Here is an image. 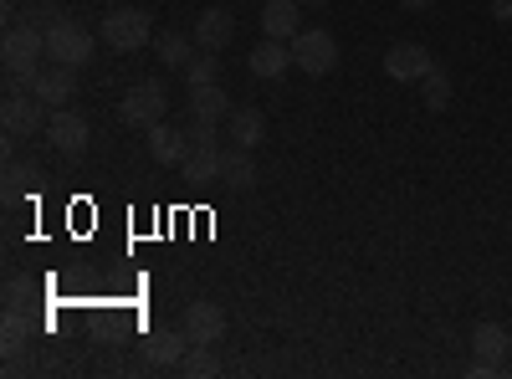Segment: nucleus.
Listing matches in <instances>:
<instances>
[{
    "label": "nucleus",
    "instance_id": "nucleus-1",
    "mask_svg": "<svg viewBox=\"0 0 512 379\" xmlns=\"http://www.w3.org/2000/svg\"><path fill=\"white\" fill-rule=\"evenodd\" d=\"M41 57H47V31L41 26H11L6 41H0V62H6V77L11 82H36L41 72Z\"/></svg>",
    "mask_w": 512,
    "mask_h": 379
},
{
    "label": "nucleus",
    "instance_id": "nucleus-2",
    "mask_svg": "<svg viewBox=\"0 0 512 379\" xmlns=\"http://www.w3.org/2000/svg\"><path fill=\"white\" fill-rule=\"evenodd\" d=\"M164 108H169V93L164 82H134L123 98H118V118L128 123V129H154V123H164Z\"/></svg>",
    "mask_w": 512,
    "mask_h": 379
},
{
    "label": "nucleus",
    "instance_id": "nucleus-3",
    "mask_svg": "<svg viewBox=\"0 0 512 379\" xmlns=\"http://www.w3.org/2000/svg\"><path fill=\"white\" fill-rule=\"evenodd\" d=\"M292 67L308 72V77H328L338 67V41L323 26H303L292 36Z\"/></svg>",
    "mask_w": 512,
    "mask_h": 379
},
{
    "label": "nucleus",
    "instance_id": "nucleus-4",
    "mask_svg": "<svg viewBox=\"0 0 512 379\" xmlns=\"http://www.w3.org/2000/svg\"><path fill=\"white\" fill-rule=\"evenodd\" d=\"M47 57L62 62V67H88L93 62V31L88 26H77L67 16H57L47 26Z\"/></svg>",
    "mask_w": 512,
    "mask_h": 379
},
{
    "label": "nucleus",
    "instance_id": "nucleus-5",
    "mask_svg": "<svg viewBox=\"0 0 512 379\" xmlns=\"http://www.w3.org/2000/svg\"><path fill=\"white\" fill-rule=\"evenodd\" d=\"M149 16L144 11H134V6H118V11H108L103 16V41L113 52H139V47H149Z\"/></svg>",
    "mask_w": 512,
    "mask_h": 379
},
{
    "label": "nucleus",
    "instance_id": "nucleus-6",
    "mask_svg": "<svg viewBox=\"0 0 512 379\" xmlns=\"http://www.w3.org/2000/svg\"><path fill=\"white\" fill-rule=\"evenodd\" d=\"M0 118H6V134L11 139H31V134H41L47 129V118H52V108L41 103L36 93H6V108H0Z\"/></svg>",
    "mask_w": 512,
    "mask_h": 379
},
{
    "label": "nucleus",
    "instance_id": "nucleus-7",
    "mask_svg": "<svg viewBox=\"0 0 512 379\" xmlns=\"http://www.w3.org/2000/svg\"><path fill=\"white\" fill-rule=\"evenodd\" d=\"M47 139H52V149H57V154L82 159V154H88L93 129H88V118H82L77 108H52V118H47Z\"/></svg>",
    "mask_w": 512,
    "mask_h": 379
},
{
    "label": "nucleus",
    "instance_id": "nucleus-8",
    "mask_svg": "<svg viewBox=\"0 0 512 379\" xmlns=\"http://www.w3.org/2000/svg\"><path fill=\"white\" fill-rule=\"evenodd\" d=\"M507 349H512V333H507L502 323H477V333H472V354H477L472 374H477V379L497 374L502 359H507Z\"/></svg>",
    "mask_w": 512,
    "mask_h": 379
},
{
    "label": "nucleus",
    "instance_id": "nucleus-9",
    "mask_svg": "<svg viewBox=\"0 0 512 379\" xmlns=\"http://www.w3.org/2000/svg\"><path fill=\"white\" fill-rule=\"evenodd\" d=\"M431 52L420 47V41H395L390 52H384V72H390L395 82H420L425 72H431Z\"/></svg>",
    "mask_w": 512,
    "mask_h": 379
},
{
    "label": "nucleus",
    "instance_id": "nucleus-10",
    "mask_svg": "<svg viewBox=\"0 0 512 379\" xmlns=\"http://www.w3.org/2000/svg\"><path fill=\"white\" fill-rule=\"evenodd\" d=\"M231 41H236V16H231V11L210 6V11L195 16V47H200V52H226Z\"/></svg>",
    "mask_w": 512,
    "mask_h": 379
},
{
    "label": "nucleus",
    "instance_id": "nucleus-11",
    "mask_svg": "<svg viewBox=\"0 0 512 379\" xmlns=\"http://www.w3.org/2000/svg\"><path fill=\"white\" fill-rule=\"evenodd\" d=\"M185 333H190V344H210L216 349L221 339H226V308L221 303H190V313H185Z\"/></svg>",
    "mask_w": 512,
    "mask_h": 379
},
{
    "label": "nucleus",
    "instance_id": "nucleus-12",
    "mask_svg": "<svg viewBox=\"0 0 512 379\" xmlns=\"http://www.w3.org/2000/svg\"><path fill=\"white\" fill-rule=\"evenodd\" d=\"M72 72L77 67H41L36 72V82H31V93L47 103V108H72V98H77V82H72Z\"/></svg>",
    "mask_w": 512,
    "mask_h": 379
},
{
    "label": "nucleus",
    "instance_id": "nucleus-13",
    "mask_svg": "<svg viewBox=\"0 0 512 379\" xmlns=\"http://www.w3.org/2000/svg\"><path fill=\"white\" fill-rule=\"evenodd\" d=\"M221 170H226V149L221 144H195L190 159L180 164V175L190 185H221Z\"/></svg>",
    "mask_w": 512,
    "mask_h": 379
},
{
    "label": "nucleus",
    "instance_id": "nucleus-14",
    "mask_svg": "<svg viewBox=\"0 0 512 379\" xmlns=\"http://www.w3.org/2000/svg\"><path fill=\"white\" fill-rule=\"evenodd\" d=\"M185 354H190V333H185V328H154L149 339H144V359L159 364V369L180 364Z\"/></svg>",
    "mask_w": 512,
    "mask_h": 379
},
{
    "label": "nucleus",
    "instance_id": "nucleus-15",
    "mask_svg": "<svg viewBox=\"0 0 512 379\" xmlns=\"http://www.w3.org/2000/svg\"><path fill=\"white\" fill-rule=\"evenodd\" d=\"M262 31L272 41H292L303 31V0H267L262 6Z\"/></svg>",
    "mask_w": 512,
    "mask_h": 379
},
{
    "label": "nucleus",
    "instance_id": "nucleus-16",
    "mask_svg": "<svg viewBox=\"0 0 512 379\" xmlns=\"http://www.w3.org/2000/svg\"><path fill=\"white\" fill-rule=\"evenodd\" d=\"M149 154L159 164H175V170H180V164L190 159V134L175 129V123H154V129H149Z\"/></svg>",
    "mask_w": 512,
    "mask_h": 379
},
{
    "label": "nucleus",
    "instance_id": "nucleus-17",
    "mask_svg": "<svg viewBox=\"0 0 512 379\" xmlns=\"http://www.w3.org/2000/svg\"><path fill=\"white\" fill-rule=\"evenodd\" d=\"M246 67H251V77H282L287 67H292V41H262V47H251L246 52Z\"/></svg>",
    "mask_w": 512,
    "mask_h": 379
},
{
    "label": "nucleus",
    "instance_id": "nucleus-18",
    "mask_svg": "<svg viewBox=\"0 0 512 379\" xmlns=\"http://www.w3.org/2000/svg\"><path fill=\"white\" fill-rule=\"evenodd\" d=\"M226 139L241 144V149H256V144L267 139V113H262V108H231V118H226Z\"/></svg>",
    "mask_w": 512,
    "mask_h": 379
},
{
    "label": "nucleus",
    "instance_id": "nucleus-19",
    "mask_svg": "<svg viewBox=\"0 0 512 379\" xmlns=\"http://www.w3.org/2000/svg\"><path fill=\"white\" fill-rule=\"evenodd\" d=\"M231 98H226V88L221 82H205V88H190V113L200 118V123H226L231 118Z\"/></svg>",
    "mask_w": 512,
    "mask_h": 379
},
{
    "label": "nucleus",
    "instance_id": "nucleus-20",
    "mask_svg": "<svg viewBox=\"0 0 512 379\" xmlns=\"http://www.w3.org/2000/svg\"><path fill=\"white\" fill-rule=\"evenodd\" d=\"M256 180H262V170H256L251 149L231 144V149H226V170H221V185H231V190H251Z\"/></svg>",
    "mask_w": 512,
    "mask_h": 379
},
{
    "label": "nucleus",
    "instance_id": "nucleus-21",
    "mask_svg": "<svg viewBox=\"0 0 512 379\" xmlns=\"http://www.w3.org/2000/svg\"><path fill=\"white\" fill-rule=\"evenodd\" d=\"M0 344H6V354H26L31 349V308H6L0 313Z\"/></svg>",
    "mask_w": 512,
    "mask_h": 379
},
{
    "label": "nucleus",
    "instance_id": "nucleus-22",
    "mask_svg": "<svg viewBox=\"0 0 512 379\" xmlns=\"http://www.w3.org/2000/svg\"><path fill=\"white\" fill-rule=\"evenodd\" d=\"M154 57H159L164 67H190V57H195V41H190L185 31H164V36L154 41Z\"/></svg>",
    "mask_w": 512,
    "mask_h": 379
},
{
    "label": "nucleus",
    "instance_id": "nucleus-23",
    "mask_svg": "<svg viewBox=\"0 0 512 379\" xmlns=\"http://www.w3.org/2000/svg\"><path fill=\"white\" fill-rule=\"evenodd\" d=\"M420 98H425V108H436V113H441V108L451 103V77H446L441 67H431V72L420 77Z\"/></svg>",
    "mask_w": 512,
    "mask_h": 379
},
{
    "label": "nucleus",
    "instance_id": "nucleus-24",
    "mask_svg": "<svg viewBox=\"0 0 512 379\" xmlns=\"http://www.w3.org/2000/svg\"><path fill=\"white\" fill-rule=\"evenodd\" d=\"M180 369H185L190 379H210V374H216V369H221V359H216V354H210V344H190V354L180 359Z\"/></svg>",
    "mask_w": 512,
    "mask_h": 379
},
{
    "label": "nucleus",
    "instance_id": "nucleus-25",
    "mask_svg": "<svg viewBox=\"0 0 512 379\" xmlns=\"http://www.w3.org/2000/svg\"><path fill=\"white\" fill-rule=\"evenodd\" d=\"M185 77H190V88H205V82H221V62H216V52H210V57H190Z\"/></svg>",
    "mask_w": 512,
    "mask_h": 379
},
{
    "label": "nucleus",
    "instance_id": "nucleus-26",
    "mask_svg": "<svg viewBox=\"0 0 512 379\" xmlns=\"http://www.w3.org/2000/svg\"><path fill=\"white\" fill-rule=\"evenodd\" d=\"M41 175H36V164H11V170H6V200H16L26 185H36Z\"/></svg>",
    "mask_w": 512,
    "mask_h": 379
},
{
    "label": "nucleus",
    "instance_id": "nucleus-27",
    "mask_svg": "<svg viewBox=\"0 0 512 379\" xmlns=\"http://www.w3.org/2000/svg\"><path fill=\"white\" fill-rule=\"evenodd\" d=\"M6 308H31V277L26 272L6 277Z\"/></svg>",
    "mask_w": 512,
    "mask_h": 379
},
{
    "label": "nucleus",
    "instance_id": "nucleus-28",
    "mask_svg": "<svg viewBox=\"0 0 512 379\" xmlns=\"http://www.w3.org/2000/svg\"><path fill=\"white\" fill-rule=\"evenodd\" d=\"M492 16L497 21H512V0H492Z\"/></svg>",
    "mask_w": 512,
    "mask_h": 379
},
{
    "label": "nucleus",
    "instance_id": "nucleus-29",
    "mask_svg": "<svg viewBox=\"0 0 512 379\" xmlns=\"http://www.w3.org/2000/svg\"><path fill=\"white\" fill-rule=\"evenodd\" d=\"M400 6H405V11H431L436 0H400Z\"/></svg>",
    "mask_w": 512,
    "mask_h": 379
},
{
    "label": "nucleus",
    "instance_id": "nucleus-30",
    "mask_svg": "<svg viewBox=\"0 0 512 379\" xmlns=\"http://www.w3.org/2000/svg\"><path fill=\"white\" fill-rule=\"evenodd\" d=\"M303 6H328V0H303Z\"/></svg>",
    "mask_w": 512,
    "mask_h": 379
}]
</instances>
